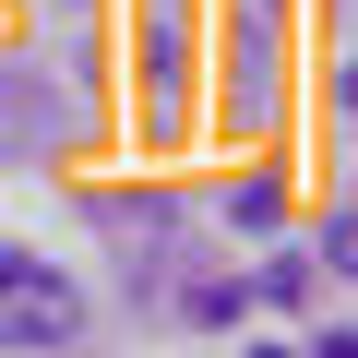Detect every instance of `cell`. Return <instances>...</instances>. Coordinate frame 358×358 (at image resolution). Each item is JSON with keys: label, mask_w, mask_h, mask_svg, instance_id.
<instances>
[{"label": "cell", "mask_w": 358, "mask_h": 358, "mask_svg": "<svg viewBox=\"0 0 358 358\" xmlns=\"http://www.w3.org/2000/svg\"><path fill=\"white\" fill-rule=\"evenodd\" d=\"M72 322H84L72 287H48V275H24V263L0 275V346H72Z\"/></svg>", "instance_id": "6da1fadb"}, {"label": "cell", "mask_w": 358, "mask_h": 358, "mask_svg": "<svg viewBox=\"0 0 358 358\" xmlns=\"http://www.w3.org/2000/svg\"><path fill=\"white\" fill-rule=\"evenodd\" d=\"M0 275H13V251H0Z\"/></svg>", "instance_id": "7a4b0ae2"}]
</instances>
